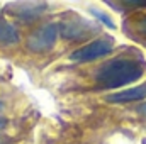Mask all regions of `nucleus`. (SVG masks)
<instances>
[{
	"instance_id": "f8f14e48",
	"label": "nucleus",
	"mask_w": 146,
	"mask_h": 144,
	"mask_svg": "<svg viewBox=\"0 0 146 144\" xmlns=\"http://www.w3.org/2000/svg\"><path fill=\"white\" fill-rule=\"evenodd\" d=\"M2 108H3V105H2V102H0V112H2Z\"/></svg>"
},
{
	"instance_id": "9b49d317",
	"label": "nucleus",
	"mask_w": 146,
	"mask_h": 144,
	"mask_svg": "<svg viewBox=\"0 0 146 144\" xmlns=\"http://www.w3.org/2000/svg\"><path fill=\"white\" fill-rule=\"evenodd\" d=\"M5 126H7V120H5L3 117H0V129H3Z\"/></svg>"
},
{
	"instance_id": "39448f33",
	"label": "nucleus",
	"mask_w": 146,
	"mask_h": 144,
	"mask_svg": "<svg viewBox=\"0 0 146 144\" xmlns=\"http://www.w3.org/2000/svg\"><path fill=\"white\" fill-rule=\"evenodd\" d=\"M48 10V3L46 2H12L5 5V12L10 14L15 19H21L24 22H31L36 20L37 17H41L44 12Z\"/></svg>"
},
{
	"instance_id": "6e6552de",
	"label": "nucleus",
	"mask_w": 146,
	"mask_h": 144,
	"mask_svg": "<svg viewBox=\"0 0 146 144\" xmlns=\"http://www.w3.org/2000/svg\"><path fill=\"white\" fill-rule=\"evenodd\" d=\"M126 29L133 27V31H126L129 34H138L139 36V41H143L146 44V14L136 17V19H131V20H126Z\"/></svg>"
},
{
	"instance_id": "9d476101",
	"label": "nucleus",
	"mask_w": 146,
	"mask_h": 144,
	"mask_svg": "<svg viewBox=\"0 0 146 144\" xmlns=\"http://www.w3.org/2000/svg\"><path fill=\"white\" fill-rule=\"evenodd\" d=\"M138 112H139V114H143V115L146 117V102H145V104H143L139 108H138Z\"/></svg>"
},
{
	"instance_id": "f03ea898",
	"label": "nucleus",
	"mask_w": 146,
	"mask_h": 144,
	"mask_svg": "<svg viewBox=\"0 0 146 144\" xmlns=\"http://www.w3.org/2000/svg\"><path fill=\"white\" fill-rule=\"evenodd\" d=\"M58 29H60V34L68 41H82V39H87L99 32V26L95 22H90L82 17L66 19L60 22Z\"/></svg>"
},
{
	"instance_id": "1a4fd4ad",
	"label": "nucleus",
	"mask_w": 146,
	"mask_h": 144,
	"mask_svg": "<svg viewBox=\"0 0 146 144\" xmlns=\"http://www.w3.org/2000/svg\"><path fill=\"white\" fill-rule=\"evenodd\" d=\"M90 14L95 17V19H99L104 26H107L109 29H115V24H114V20L110 19V15H107L106 12H102V10H99V9H90Z\"/></svg>"
},
{
	"instance_id": "ddd939ff",
	"label": "nucleus",
	"mask_w": 146,
	"mask_h": 144,
	"mask_svg": "<svg viewBox=\"0 0 146 144\" xmlns=\"http://www.w3.org/2000/svg\"><path fill=\"white\" fill-rule=\"evenodd\" d=\"M143 144H146V139H143Z\"/></svg>"
},
{
	"instance_id": "423d86ee",
	"label": "nucleus",
	"mask_w": 146,
	"mask_h": 144,
	"mask_svg": "<svg viewBox=\"0 0 146 144\" xmlns=\"http://www.w3.org/2000/svg\"><path fill=\"white\" fill-rule=\"evenodd\" d=\"M146 98V83L127 88V90H121L115 93H110L106 97V100L109 104H129V102H139Z\"/></svg>"
},
{
	"instance_id": "7ed1b4c3",
	"label": "nucleus",
	"mask_w": 146,
	"mask_h": 144,
	"mask_svg": "<svg viewBox=\"0 0 146 144\" xmlns=\"http://www.w3.org/2000/svg\"><path fill=\"white\" fill-rule=\"evenodd\" d=\"M112 49H114V41L110 37H100V39H95V41L88 42L87 46L73 51L70 54V59L75 63H88V61H95L99 58L107 56Z\"/></svg>"
},
{
	"instance_id": "20e7f679",
	"label": "nucleus",
	"mask_w": 146,
	"mask_h": 144,
	"mask_svg": "<svg viewBox=\"0 0 146 144\" xmlns=\"http://www.w3.org/2000/svg\"><path fill=\"white\" fill-rule=\"evenodd\" d=\"M60 34V29H58V24H46L42 27H39L37 31H34L31 36L27 37V48L34 53H44V51H49Z\"/></svg>"
},
{
	"instance_id": "0eeeda50",
	"label": "nucleus",
	"mask_w": 146,
	"mask_h": 144,
	"mask_svg": "<svg viewBox=\"0 0 146 144\" xmlns=\"http://www.w3.org/2000/svg\"><path fill=\"white\" fill-rule=\"evenodd\" d=\"M19 31L14 24H10L9 20H5L3 17H0V44L2 46H12L19 42Z\"/></svg>"
},
{
	"instance_id": "f257e3e1",
	"label": "nucleus",
	"mask_w": 146,
	"mask_h": 144,
	"mask_svg": "<svg viewBox=\"0 0 146 144\" xmlns=\"http://www.w3.org/2000/svg\"><path fill=\"white\" fill-rule=\"evenodd\" d=\"M146 66L133 58H115L104 63L95 71V81L102 88H121L129 83H134L145 75Z\"/></svg>"
}]
</instances>
